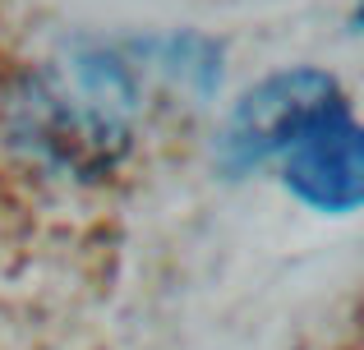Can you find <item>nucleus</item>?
I'll return each mask as SVG.
<instances>
[{
  "mask_svg": "<svg viewBox=\"0 0 364 350\" xmlns=\"http://www.w3.org/2000/svg\"><path fill=\"white\" fill-rule=\"evenodd\" d=\"M37 65L18 51V37L0 9V153L18 157V116H23L28 88H33Z\"/></svg>",
  "mask_w": 364,
  "mask_h": 350,
  "instance_id": "nucleus-3",
  "label": "nucleus"
},
{
  "mask_svg": "<svg viewBox=\"0 0 364 350\" xmlns=\"http://www.w3.org/2000/svg\"><path fill=\"white\" fill-rule=\"evenodd\" d=\"M341 97H346L341 83L323 70L272 74L254 92H245V102L235 106L231 129H226V157L235 166H258L267 157H282L295 143V134Z\"/></svg>",
  "mask_w": 364,
  "mask_h": 350,
  "instance_id": "nucleus-1",
  "label": "nucleus"
},
{
  "mask_svg": "<svg viewBox=\"0 0 364 350\" xmlns=\"http://www.w3.org/2000/svg\"><path fill=\"white\" fill-rule=\"evenodd\" d=\"M286 185L304 203L323 212H350L360 203V125L350 102H332L323 116L295 134V143L282 153Z\"/></svg>",
  "mask_w": 364,
  "mask_h": 350,
  "instance_id": "nucleus-2",
  "label": "nucleus"
}]
</instances>
